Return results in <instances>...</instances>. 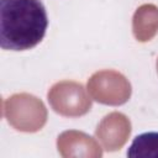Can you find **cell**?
<instances>
[{"label":"cell","mask_w":158,"mask_h":158,"mask_svg":"<svg viewBox=\"0 0 158 158\" xmlns=\"http://www.w3.org/2000/svg\"><path fill=\"white\" fill-rule=\"evenodd\" d=\"M48 16L42 0H0V46L27 51L44 37Z\"/></svg>","instance_id":"cell-1"},{"label":"cell","mask_w":158,"mask_h":158,"mask_svg":"<svg viewBox=\"0 0 158 158\" xmlns=\"http://www.w3.org/2000/svg\"><path fill=\"white\" fill-rule=\"evenodd\" d=\"M130 158H158V132L137 135L127 149Z\"/></svg>","instance_id":"cell-2"}]
</instances>
